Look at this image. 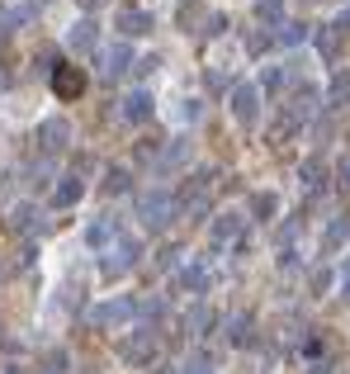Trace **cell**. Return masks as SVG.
I'll return each mask as SVG.
<instances>
[{
  "instance_id": "cell-30",
  "label": "cell",
  "mask_w": 350,
  "mask_h": 374,
  "mask_svg": "<svg viewBox=\"0 0 350 374\" xmlns=\"http://www.w3.org/2000/svg\"><path fill=\"white\" fill-rule=\"evenodd\" d=\"M341 294L350 298V266H346V280H341Z\"/></svg>"
},
{
  "instance_id": "cell-21",
  "label": "cell",
  "mask_w": 350,
  "mask_h": 374,
  "mask_svg": "<svg viewBox=\"0 0 350 374\" xmlns=\"http://www.w3.org/2000/svg\"><path fill=\"white\" fill-rule=\"evenodd\" d=\"M274 38L294 48V43H303V38H308V33H303V28H298V24H279V28H274Z\"/></svg>"
},
{
  "instance_id": "cell-23",
  "label": "cell",
  "mask_w": 350,
  "mask_h": 374,
  "mask_svg": "<svg viewBox=\"0 0 350 374\" xmlns=\"http://www.w3.org/2000/svg\"><path fill=\"white\" fill-rule=\"evenodd\" d=\"M209 322H213V313H209V308H194V313H189V332L199 337V332H204Z\"/></svg>"
},
{
  "instance_id": "cell-14",
  "label": "cell",
  "mask_w": 350,
  "mask_h": 374,
  "mask_svg": "<svg viewBox=\"0 0 350 374\" xmlns=\"http://www.w3.org/2000/svg\"><path fill=\"white\" fill-rule=\"evenodd\" d=\"M298 176H303V185H308V189H322V180H326V171H322V161H317V157L303 161V171H298Z\"/></svg>"
},
{
  "instance_id": "cell-5",
  "label": "cell",
  "mask_w": 350,
  "mask_h": 374,
  "mask_svg": "<svg viewBox=\"0 0 350 374\" xmlns=\"http://www.w3.org/2000/svg\"><path fill=\"white\" fill-rule=\"evenodd\" d=\"M53 85H57V95H62V100H76V95L85 90V76L76 71V67H57Z\"/></svg>"
},
{
  "instance_id": "cell-9",
  "label": "cell",
  "mask_w": 350,
  "mask_h": 374,
  "mask_svg": "<svg viewBox=\"0 0 350 374\" xmlns=\"http://www.w3.org/2000/svg\"><path fill=\"white\" fill-rule=\"evenodd\" d=\"M128 62H133V48H128V43L105 48V76H123V71H128Z\"/></svg>"
},
{
  "instance_id": "cell-19",
  "label": "cell",
  "mask_w": 350,
  "mask_h": 374,
  "mask_svg": "<svg viewBox=\"0 0 350 374\" xmlns=\"http://www.w3.org/2000/svg\"><path fill=\"white\" fill-rule=\"evenodd\" d=\"M227 337H232V341H237V346H242L246 337H251V318H242V313H237V318L227 322Z\"/></svg>"
},
{
  "instance_id": "cell-25",
  "label": "cell",
  "mask_w": 350,
  "mask_h": 374,
  "mask_svg": "<svg viewBox=\"0 0 350 374\" xmlns=\"http://www.w3.org/2000/svg\"><path fill=\"white\" fill-rule=\"evenodd\" d=\"M251 209H256L261 218H270V214H274V194H256V199H251Z\"/></svg>"
},
{
  "instance_id": "cell-4",
  "label": "cell",
  "mask_w": 350,
  "mask_h": 374,
  "mask_svg": "<svg viewBox=\"0 0 350 374\" xmlns=\"http://www.w3.org/2000/svg\"><path fill=\"white\" fill-rule=\"evenodd\" d=\"M137 313L133 298H109V303H100L95 308V327H119V322H128Z\"/></svg>"
},
{
  "instance_id": "cell-8",
  "label": "cell",
  "mask_w": 350,
  "mask_h": 374,
  "mask_svg": "<svg viewBox=\"0 0 350 374\" xmlns=\"http://www.w3.org/2000/svg\"><path fill=\"white\" fill-rule=\"evenodd\" d=\"M38 137H43V147H48V152H62V147H67V137H71V124H67V119H48V124L38 128Z\"/></svg>"
},
{
  "instance_id": "cell-2",
  "label": "cell",
  "mask_w": 350,
  "mask_h": 374,
  "mask_svg": "<svg viewBox=\"0 0 350 374\" xmlns=\"http://www.w3.org/2000/svg\"><path fill=\"white\" fill-rule=\"evenodd\" d=\"M137 256H142V241L137 237H119L105 256H100V270H105V275H123V270L137 266Z\"/></svg>"
},
{
  "instance_id": "cell-27",
  "label": "cell",
  "mask_w": 350,
  "mask_h": 374,
  "mask_svg": "<svg viewBox=\"0 0 350 374\" xmlns=\"http://www.w3.org/2000/svg\"><path fill=\"white\" fill-rule=\"evenodd\" d=\"M15 228H33V204H19L15 209Z\"/></svg>"
},
{
  "instance_id": "cell-31",
  "label": "cell",
  "mask_w": 350,
  "mask_h": 374,
  "mask_svg": "<svg viewBox=\"0 0 350 374\" xmlns=\"http://www.w3.org/2000/svg\"><path fill=\"white\" fill-rule=\"evenodd\" d=\"M341 28H350V10H346V19H341Z\"/></svg>"
},
{
  "instance_id": "cell-1",
  "label": "cell",
  "mask_w": 350,
  "mask_h": 374,
  "mask_svg": "<svg viewBox=\"0 0 350 374\" xmlns=\"http://www.w3.org/2000/svg\"><path fill=\"white\" fill-rule=\"evenodd\" d=\"M137 218H142L147 228H166V223L175 218V199H170L166 189H147V194L137 199Z\"/></svg>"
},
{
  "instance_id": "cell-29",
  "label": "cell",
  "mask_w": 350,
  "mask_h": 374,
  "mask_svg": "<svg viewBox=\"0 0 350 374\" xmlns=\"http://www.w3.org/2000/svg\"><path fill=\"white\" fill-rule=\"evenodd\" d=\"M180 374H213V365H209V360H194V365H185Z\"/></svg>"
},
{
  "instance_id": "cell-26",
  "label": "cell",
  "mask_w": 350,
  "mask_h": 374,
  "mask_svg": "<svg viewBox=\"0 0 350 374\" xmlns=\"http://www.w3.org/2000/svg\"><path fill=\"white\" fill-rule=\"evenodd\" d=\"M261 85H265V90H279V85H284V71H279V67H270L265 76H261Z\"/></svg>"
},
{
  "instance_id": "cell-28",
  "label": "cell",
  "mask_w": 350,
  "mask_h": 374,
  "mask_svg": "<svg viewBox=\"0 0 350 374\" xmlns=\"http://www.w3.org/2000/svg\"><path fill=\"white\" fill-rule=\"evenodd\" d=\"M336 180H341V185H350V152L336 161Z\"/></svg>"
},
{
  "instance_id": "cell-17",
  "label": "cell",
  "mask_w": 350,
  "mask_h": 374,
  "mask_svg": "<svg viewBox=\"0 0 350 374\" xmlns=\"http://www.w3.org/2000/svg\"><path fill=\"white\" fill-rule=\"evenodd\" d=\"M336 33H341V24L317 33V48H322V57H336V48H341V38H336Z\"/></svg>"
},
{
  "instance_id": "cell-16",
  "label": "cell",
  "mask_w": 350,
  "mask_h": 374,
  "mask_svg": "<svg viewBox=\"0 0 350 374\" xmlns=\"http://www.w3.org/2000/svg\"><path fill=\"white\" fill-rule=\"evenodd\" d=\"M180 280H185L189 289H204V284H209V270L194 261V266H185V270H180Z\"/></svg>"
},
{
  "instance_id": "cell-3",
  "label": "cell",
  "mask_w": 350,
  "mask_h": 374,
  "mask_svg": "<svg viewBox=\"0 0 350 374\" xmlns=\"http://www.w3.org/2000/svg\"><path fill=\"white\" fill-rule=\"evenodd\" d=\"M232 119L246 124V128L261 119V90L256 85H232Z\"/></svg>"
},
{
  "instance_id": "cell-11",
  "label": "cell",
  "mask_w": 350,
  "mask_h": 374,
  "mask_svg": "<svg viewBox=\"0 0 350 374\" xmlns=\"http://www.w3.org/2000/svg\"><path fill=\"white\" fill-rule=\"evenodd\" d=\"M119 28H123L128 38H137V33H152V15H147V10H123V15H119Z\"/></svg>"
},
{
  "instance_id": "cell-13",
  "label": "cell",
  "mask_w": 350,
  "mask_h": 374,
  "mask_svg": "<svg viewBox=\"0 0 350 374\" xmlns=\"http://www.w3.org/2000/svg\"><path fill=\"white\" fill-rule=\"evenodd\" d=\"M237 232H242V218H237V214H222L213 223V241H232Z\"/></svg>"
},
{
  "instance_id": "cell-15",
  "label": "cell",
  "mask_w": 350,
  "mask_h": 374,
  "mask_svg": "<svg viewBox=\"0 0 350 374\" xmlns=\"http://www.w3.org/2000/svg\"><path fill=\"white\" fill-rule=\"evenodd\" d=\"M346 237H350V218H336V223L326 228V241H322V251H336V246H341Z\"/></svg>"
},
{
  "instance_id": "cell-7",
  "label": "cell",
  "mask_w": 350,
  "mask_h": 374,
  "mask_svg": "<svg viewBox=\"0 0 350 374\" xmlns=\"http://www.w3.org/2000/svg\"><path fill=\"white\" fill-rule=\"evenodd\" d=\"M119 114H123L128 124H147V119H152V95H147V90H133V95L123 100Z\"/></svg>"
},
{
  "instance_id": "cell-12",
  "label": "cell",
  "mask_w": 350,
  "mask_h": 374,
  "mask_svg": "<svg viewBox=\"0 0 350 374\" xmlns=\"http://www.w3.org/2000/svg\"><path fill=\"white\" fill-rule=\"evenodd\" d=\"M85 194V185H81V176H67V180H62V185H57V194H53V204L57 209H71V204H76V199H81Z\"/></svg>"
},
{
  "instance_id": "cell-22",
  "label": "cell",
  "mask_w": 350,
  "mask_h": 374,
  "mask_svg": "<svg viewBox=\"0 0 350 374\" xmlns=\"http://www.w3.org/2000/svg\"><path fill=\"white\" fill-rule=\"evenodd\" d=\"M185 152H189L185 142H175V147H166V152H161V161H157V166H161V171H166V166H180V161H185Z\"/></svg>"
},
{
  "instance_id": "cell-6",
  "label": "cell",
  "mask_w": 350,
  "mask_h": 374,
  "mask_svg": "<svg viewBox=\"0 0 350 374\" xmlns=\"http://www.w3.org/2000/svg\"><path fill=\"white\" fill-rule=\"evenodd\" d=\"M95 38H100V33H95V19H76L71 33H67V48H71V53H90Z\"/></svg>"
},
{
  "instance_id": "cell-18",
  "label": "cell",
  "mask_w": 350,
  "mask_h": 374,
  "mask_svg": "<svg viewBox=\"0 0 350 374\" xmlns=\"http://www.w3.org/2000/svg\"><path fill=\"white\" fill-rule=\"evenodd\" d=\"M152 350H157V341H147V337H137V341H128V346H123V355H128V360H147Z\"/></svg>"
},
{
  "instance_id": "cell-10",
  "label": "cell",
  "mask_w": 350,
  "mask_h": 374,
  "mask_svg": "<svg viewBox=\"0 0 350 374\" xmlns=\"http://www.w3.org/2000/svg\"><path fill=\"white\" fill-rule=\"evenodd\" d=\"M85 241H90L95 251H105L109 241H119V223H114V218H100V223H90V232H85Z\"/></svg>"
},
{
  "instance_id": "cell-24",
  "label": "cell",
  "mask_w": 350,
  "mask_h": 374,
  "mask_svg": "<svg viewBox=\"0 0 350 374\" xmlns=\"http://www.w3.org/2000/svg\"><path fill=\"white\" fill-rule=\"evenodd\" d=\"M105 189H109V194L128 189V171H119V166H114V171H109V180H105Z\"/></svg>"
},
{
  "instance_id": "cell-20",
  "label": "cell",
  "mask_w": 350,
  "mask_h": 374,
  "mask_svg": "<svg viewBox=\"0 0 350 374\" xmlns=\"http://www.w3.org/2000/svg\"><path fill=\"white\" fill-rule=\"evenodd\" d=\"M346 100H350V71H341L331 80V105H346Z\"/></svg>"
}]
</instances>
